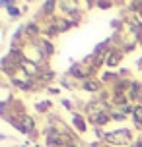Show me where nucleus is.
I'll list each match as a JSON object with an SVG mask.
<instances>
[{"label":"nucleus","instance_id":"nucleus-5","mask_svg":"<svg viewBox=\"0 0 142 147\" xmlns=\"http://www.w3.org/2000/svg\"><path fill=\"white\" fill-rule=\"evenodd\" d=\"M60 83H62L66 89H74V87H76V81L72 80V76H64V78L60 80Z\"/></svg>","mask_w":142,"mask_h":147},{"label":"nucleus","instance_id":"nucleus-1","mask_svg":"<svg viewBox=\"0 0 142 147\" xmlns=\"http://www.w3.org/2000/svg\"><path fill=\"white\" fill-rule=\"evenodd\" d=\"M105 140L109 143H115V145H125L130 141V130H117V132H111L105 136Z\"/></svg>","mask_w":142,"mask_h":147},{"label":"nucleus","instance_id":"nucleus-9","mask_svg":"<svg viewBox=\"0 0 142 147\" xmlns=\"http://www.w3.org/2000/svg\"><path fill=\"white\" fill-rule=\"evenodd\" d=\"M55 6H57L55 2H45V4H43V12H45V14H51Z\"/></svg>","mask_w":142,"mask_h":147},{"label":"nucleus","instance_id":"nucleus-8","mask_svg":"<svg viewBox=\"0 0 142 147\" xmlns=\"http://www.w3.org/2000/svg\"><path fill=\"white\" fill-rule=\"evenodd\" d=\"M134 120L138 126H142V107H136L134 109Z\"/></svg>","mask_w":142,"mask_h":147},{"label":"nucleus","instance_id":"nucleus-4","mask_svg":"<svg viewBox=\"0 0 142 147\" xmlns=\"http://www.w3.org/2000/svg\"><path fill=\"white\" fill-rule=\"evenodd\" d=\"M72 124H74L80 132H86V124H84V118L80 116V114H74V116H72Z\"/></svg>","mask_w":142,"mask_h":147},{"label":"nucleus","instance_id":"nucleus-7","mask_svg":"<svg viewBox=\"0 0 142 147\" xmlns=\"http://www.w3.org/2000/svg\"><path fill=\"white\" fill-rule=\"evenodd\" d=\"M35 109H37L39 112H45V110L51 109V103H49V101H39V103L35 105Z\"/></svg>","mask_w":142,"mask_h":147},{"label":"nucleus","instance_id":"nucleus-3","mask_svg":"<svg viewBox=\"0 0 142 147\" xmlns=\"http://www.w3.org/2000/svg\"><path fill=\"white\" fill-rule=\"evenodd\" d=\"M121 60V51H113L111 54H107V66H117Z\"/></svg>","mask_w":142,"mask_h":147},{"label":"nucleus","instance_id":"nucleus-2","mask_svg":"<svg viewBox=\"0 0 142 147\" xmlns=\"http://www.w3.org/2000/svg\"><path fill=\"white\" fill-rule=\"evenodd\" d=\"M59 8L64 14H78L80 12V4L78 2H59Z\"/></svg>","mask_w":142,"mask_h":147},{"label":"nucleus","instance_id":"nucleus-10","mask_svg":"<svg viewBox=\"0 0 142 147\" xmlns=\"http://www.w3.org/2000/svg\"><path fill=\"white\" fill-rule=\"evenodd\" d=\"M96 6L97 8H111L113 2H96Z\"/></svg>","mask_w":142,"mask_h":147},{"label":"nucleus","instance_id":"nucleus-6","mask_svg":"<svg viewBox=\"0 0 142 147\" xmlns=\"http://www.w3.org/2000/svg\"><path fill=\"white\" fill-rule=\"evenodd\" d=\"M84 89L86 91H97L99 89V83L97 81H91V80H84Z\"/></svg>","mask_w":142,"mask_h":147}]
</instances>
